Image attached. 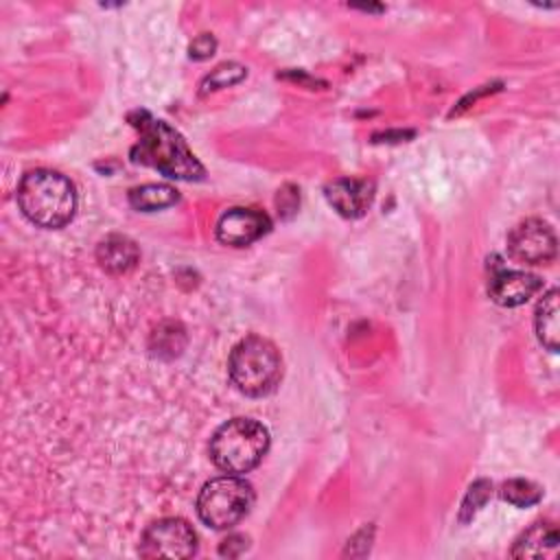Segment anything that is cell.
Masks as SVG:
<instances>
[{"label":"cell","instance_id":"cell-7","mask_svg":"<svg viewBox=\"0 0 560 560\" xmlns=\"http://www.w3.org/2000/svg\"><path fill=\"white\" fill-rule=\"evenodd\" d=\"M558 241L547 221L525 219L508 234V254L516 262L545 265L556 256Z\"/></svg>","mask_w":560,"mask_h":560},{"label":"cell","instance_id":"cell-1","mask_svg":"<svg viewBox=\"0 0 560 560\" xmlns=\"http://www.w3.org/2000/svg\"><path fill=\"white\" fill-rule=\"evenodd\" d=\"M129 120L140 133L138 144L131 149L133 162L153 166L173 179H203V166L197 162L184 138L173 127L147 112H136L129 116Z\"/></svg>","mask_w":560,"mask_h":560},{"label":"cell","instance_id":"cell-12","mask_svg":"<svg viewBox=\"0 0 560 560\" xmlns=\"http://www.w3.org/2000/svg\"><path fill=\"white\" fill-rule=\"evenodd\" d=\"M138 245L122 234H109L96 247V260L109 273L129 271L138 262Z\"/></svg>","mask_w":560,"mask_h":560},{"label":"cell","instance_id":"cell-18","mask_svg":"<svg viewBox=\"0 0 560 560\" xmlns=\"http://www.w3.org/2000/svg\"><path fill=\"white\" fill-rule=\"evenodd\" d=\"M217 50V42L212 35L208 33H201L199 37L192 39V44L188 46V52L192 59H208L212 52Z\"/></svg>","mask_w":560,"mask_h":560},{"label":"cell","instance_id":"cell-5","mask_svg":"<svg viewBox=\"0 0 560 560\" xmlns=\"http://www.w3.org/2000/svg\"><path fill=\"white\" fill-rule=\"evenodd\" d=\"M254 505V490L252 486L236 477L225 475L210 479L197 499V514L199 518L214 527V529H228L243 521L247 512Z\"/></svg>","mask_w":560,"mask_h":560},{"label":"cell","instance_id":"cell-10","mask_svg":"<svg viewBox=\"0 0 560 560\" xmlns=\"http://www.w3.org/2000/svg\"><path fill=\"white\" fill-rule=\"evenodd\" d=\"M542 289V280L514 269H499L488 284L490 298L501 306H521Z\"/></svg>","mask_w":560,"mask_h":560},{"label":"cell","instance_id":"cell-3","mask_svg":"<svg viewBox=\"0 0 560 560\" xmlns=\"http://www.w3.org/2000/svg\"><path fill=\"white\" fill-rule=\"evenodd\" d=\"M228 372L234 387L252 398L267 396L282 378V359L278 348L258 335L241 339L230 352Z\"/></svg>","mask_w":560,"mask_h":560},{"label":"cell","instance_id":"cell-13","mask_svg":"<svg viewBox=\"0 0 560 560\" xmlns=\"http://www.w3.org/2000/svg\"><path fill=\"white\" fill-rule=\"evenodd\" d=\"M558 289H551L542 295V300L536 306L534 326L540 343L549 352H558V339H560V324H558Z\"/></svg>","mask_w":560,"mask_h":560},{"label":"cell","instance_id":"cell-4","mask_svg":"<svg viewBox=\"0 0 560 560\" xmlns=\"http://www.w3.org/2000/svg\"><path fill=\"white\" fill-rule=\"evenodd\" d=\"M269 448V431L252 418H234L210 438V459L230 475L256 468Z\"/></svg>","mask_w":560,"mask_h":560},{"label":"cell","instance_id":"cell-2","mask_svg":"<svg viewBox=\"0 0 560 560\" xmlns=\"http://www.w3.org/2000/svg\"><path fill=\"white\" fill-rule=\"evenodd\" d=\"M18 206L22 214L46 230L63 228L77 210V192L68 177L50 168L28 171L18 186Z\"/></svg>","mask_w":560,"mask_h":560},{"label":"cell","instance_id":"cell-8","mask_svg":"<svg viewBox=\"0 0 560 560\" xmlns=\"http://www.w3.org/2000/svg\"><path fill=\"white\" fill-rule=\"evenodd\" d=\"M271 228L269 217L254 208H230L217 221V238L223 245L245 247L267 234Z\"/></svg>","mask_w":560,"mask_h":560},{"label":"cell","instance_id":"cell-15","mask_svg":"<svg viewBox=\"0 0 560 560\" xmlns=\"http://www.w3.org/2000/svg\"><path fill=\"white\" fill-rule=\"evenodd\" d=\"M501 497L516 505V508H527V505H534L540 501L542 497V490L534 483V481H527V479H510L501 486Z\"/></svg>","mask_w":560,"mask_h":560},{"label":"cell","instance_id":"cell-9","mask_svg":"<svg viewBox=\"0 0 560 560\" xmlns=\"http://www.w3.org/2000/svg\"><path fill=\"white\" fill-rule=\"evenodd\" d=\"M326 199L341 217L357 219L370 208L374 199V186L368 179L339 177L326 186Z\"/></svg>","mask_w":560,"mask_h":560},{"label":"cell","instance_id":"cell-11","mask_svg":"<svg viewBox=\"0 0 560 560\" xmlns=\"http://www.w3.org/2000/svg\"><path fill=\"white\" fill-rule=\"evenodd\" d=\"M558 542H560L558 527L549 521H538L516 538V542L512 547V556L514 558H547V556L556 553Z\"/></svg>","mask_w":560,"mask_h":560},{"label":"cell","instance_id":"cell-19","mask_svg":"<svg viewBox=\"0 0 560 560\" xmlns=\"http://www.w3.org/2000/svg\"><path fill=\"white\" fill-rule=\"evenodd\" d=\"M245 549H247V538L241 536V534H236V536L225 538L219 551H221V556H238V553H243Z\"/></svg>","mask_w":560,"mask_h":560},{"label":"cell","instance_id":"cell-16","mask_svg":"<svg viewBox=\"0 0 560 560\" xmlns=\"http://www.w3.org/2000/svg\"><path fill=\"white\" fill-rule=\"evenodd\" d=\"M245 74H247V70H245V66H241V63H234V61L221 63V66H217V68L206 77V81L201 83V92L206 94V92H214V90L234 85V83H238Z\"/></svg>","mask_w":560,"mask_h":560},{"label":"cell","instance_id":"cell-17","mask_svg":"<svg viewBox=\"0 0 560 560\" xmlns=\"http://www.w3.org/2000/svg\"><path fill=\"white\" fill-rule=\"evenodd\" d=\"M490 492H492V486H490L488 481L481 479V481L472 483L470 490H468V494H466V499H464V505H462V518H464V521L470 518V516L488 501Z\"/></svg>","mask_w":560,"mask_h":560},{"label":"cell","instance_id":"cell-14","mask_svg":"<svg viewBox=\"0 0 560 560\" xmlns=\"http://www.w3.org/2000/svg\"><path fill=\"white\" fill-rule=\"evenodd\" d=\"M177 201H179V195L168 184H144L129 190V203L142 212L162 210V208L175 206Z\"/></svg>","mask_w":560,"mask_h":560},{"label":"cell","instance_id":"cell-6","mask_svg":"<svg viewBox=\"0 0 560 560\" xmlns=\"http://www.w3.org/2000/svg\"><path fill=\"white\" fill-rule=\"evenodd\" d=\"M138 551L142 558H190L197 551V534L184 518H160L144 529Z\"/></svg>","mask_w":560,"mask_h":560}]
</instances>
